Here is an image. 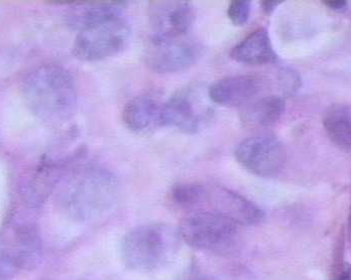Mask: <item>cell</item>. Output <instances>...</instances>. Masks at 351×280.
<instances>
[{
  "label": "cell",
  "instance_id": "cell-24",
  "mask_svg": "<svg viewBox=\"0 0 351 280\" xmlns=\"http://www.w3.org/2000/svg\"><path fill=\"white\" fill-rule=\"evenodd\" d=\"M284 1H281V0H265V1L261 2L262 4V8L263 12L265 14H271L276 10H277L278 6L281 5Z\"/></svg>",
  "mask_w": 351,
  "mask_h": 280
},
{
  "label": "cell",
  "instance_id": "cell-12",
  "mask_svg": "<svg viewBox=\"0 0 351 280\" xmlns=\"http://www.w3.org/2000/svg\"><path fill=\"white\" fill-rule=\"evenodd\" d=\"M262 79L254 76L228 77L209 86L207 95L213 103L223 107H241L261 93Z\"/></svg>",
  "mask_w": 351,
  "mask_h": 280
},
{
  "label": "cell",
  "instance_id": "cell-1",
  "mask_svg": "<svg viewBox=\"0 0 351 280\" xmlns=\"http://www.w3.org/2000/svg\"><path fill=\"white\" fill-rule=\"evenodd\" d=\"M59 186L58 205L71 219L79 222L93 221L106 215L119 194L115 175L96 164L75 168Z\"/></svg>",
  "mask_w": 351,
  "mask_h": 280
},
{
  "label": "cell",
  "instance_id": "cell-20",
  "mask_svg": "<svg viewBox=\"0 0 351 280\" xmlns=\"http://www.w3.org/2000/svg\"><path fill=\"white\" fill-rule=\"evenodd\" d=\"M250 10H252V2L248 0H233L229 3L228 16L233 25L241 27L247 23Z\"/></svg>",
  "mask_w": 351,
  "mask_h": 280
},
{
  "label": "cell",
  "instance_id": "cell-19",
  "mask_svg": "<svg viewBox=\"0 0 351 280\" xmlns=\"http://www.w3.org/2000/svg\"><path fill=\"white\" fill-rule=\"evenodd\" d=\"M206 185L197 183H177L171 191L176 206L185 210L198 211L204 200Z\"/></svg>",
  "mask_w": 351,
  "mask_h": 280
},
{
  "label": "cell",
  "instance_id": "cell-15",
  "mask_svg": "<svg viewBox=\"0 0 351 280\" xmlns=\"http://www.w3.org/2000/svg\"><path fill=\"white\" fill-rule=\"evenodd\" d=\"M162 104L149 96H138L128 101L123 111L124 125L136 133L162 127Z\"/></svg>",
  "mask_w": 351,
  "mask_h": 280
},
{
  "label": "cell",
  "instance_id": "cell-25",
  "mask_svg": "<svg viewBox=\"0 0 351 280\" xmlns=\"http://www.w3.org/2000/svg\"><path fill=\"white\" fill-rule=\"evenodd\" d=\"M184 280H213L208 275L200 272H192Z\"/></svg>",
  "mask_w": 351,
  "mask_h": 280
},
{
  "label": "cell",
  "instance_id": "cell-3",
  "mask_svg": "<svg viewBox=\"0 0 351 280\" xmlns=\"http://www.w3.org/2000/svg\"><path fill=\"white\" fill-rule=\"evenodd\" d=\"M181 241L178 229L167 224L138 226L121 240V259L132 270H157L175 257Z\"/></svg>",
  "mask_w": 351,
  "mask_h": 280
},
{
  "label": "cell",
  "instance_id": "cell-22",
  "mask_svg": "<svg viewBox=\"0 0 351 280\" xmlns=\"http://www.w3.org/2000/svg\"><path fill=\"white\" fill-rule=\"evenodd\" d=\"M19 271L12 258L0 245V280H12Z\"/></svg>",
  "mask_w": 351,
  "mask_h": 280
},
{
  "label": "cell",
  "instance_id": "cell-11",
  "mask_svg": "<svg viewBox=\"0 0 351 280\" xmlns=\"http://www.w3.org/2000/svg\"><path fill=\"white\" fill-rule=\"evenodd\" d=\"M0 245L21 270H33L43 257L40 233L32 224H21L12 229L10 234L0 238Z\"/></svg>",
  "mask_w": 351,
  "mask_h": 280
},
{
  "label": "cell",
  "instance_id": "cell-5",
  "mask_svg": "<svg viewBox=\"0 0 351 280\" xmlns=\"http://www.w3.org/2000/svg\"><path fill=\"white\" fill-rule=\"evenodd\" d=\"M132 36L121 14L107 16L85 25L73 44V53L84 62H99L123 52Z\"/></svg>",
  "mask_w": 351,
  "mask_h": 280
},
{
  "label": "cell",
  "instance_id": "cell-18",
  "mask_svg": "<svg viewBox=\"0 0 351 280\" xmlns=\"http://www.w3.org/2000/svg\"><path fill=\"white\" fill-rule=\"evenodd\" d=\"M323 126L336 147L350 151L351 109L348 104H334L325 113Z\"/></svg>",
  "mask_w": 351,
  "mask_h": 280
},
{
  "label": "cell",
  "instance_id": "cell-14",
  "mask_svg": "<svg viewBox=\"0 0 351 280\" xmlns=\"http://www.w3.org/2000/svg\"><path fill=\"white\" fill-rule=\"evenodd\" d=\"M230 57L239 63L252 66L267 65L279 61L269 31L265 27L256 29L239 42L231 50Z\"/></svg>",
  "mask_w": 351,
  "mask_h": 280
},
{
  "label": "cell",
  "instance_id": "cell-4",
  "mask_svg": "<svg viewBox=\"0 0 351 280\" xmlns=\"http://www.w3.org/2000/svg\"><path fill=\"white\" fill-rule=\"evenodd\" d=\"M178 232L190 247L218 255L233 253L241 240L239 224L208 211L191 212L182 220Z\"/></svg>",
  "mask_w": 351,
  "mask_h": 280
},
{
  "label": "cell",
  "instance_id": "cell-10",
  "mask_svg": "<svg viewBox=\"0 0 351 280\" xmlns=\"http://www.w3.org/2000/svg\"><path fill=\"white\" fill-rule=\"evenodd\" d=\"M194 21V8L189 1L160 0L149 2L151 36L176 38L188 35Z\"/></svg>",
  "mask_w": 351,
  "mask_h": 280
},
{
  "label": "cell",
  "instance_id": "cell-21",
  "mask_svg": "<svg viewBox=\"0 0 351 280\" xmlns=\"http://www.w3.org/2000/svg\"><path fill=\"white\" fill-rule=\"evenodd\" d=\"M278 85L282 94L292 95L301 86V79L296 71L282 68L278 74Z\"/></svg>",
  "mask_w": 351,
  "mask_h": 280
},
{
  "label": "cell",
  "instance_id": "cell-16",
  "mask_svg": "<svg viewBox=\"0 0 351 280\" xmlns=\"http://www.w3.org/2000/svg\"><path fill=\"white\" fill-rule=\"evenodd\" d=\"M285 109L286 102L282 96H267L248 105L241 119L245 125L252 127H271L279 123Z\"/></svg>",
  "mask_w": 351,
  "mask_h": 280
},
{
  "label": "cell",
  "instance_id": "cell-2",
  "mask_svg": "<svg viewBox=\"0 0 351 280\" xmlns=\"http://www.w3.org/2000/svg\"><path fill=\"white\" fill-rule=\"evenodd\" d=\"M21 94L29 110L49 124L72 118L78 107V92L67 69L56 64L32 71L21 82Z\"/></svg>",
  "mask_w": 351,
  "mask_h": 280
},
{
  "label": "cell",
  "instance_id": "cell-23",
  "mask_svg": "<svg viewBox=\"0 0 351 280\" xmlns=\"http://www.w3.org/2000/svg\"><path fill=\"white\" fill-rule=\"evenodd\" d=\"M323 3L336 12H342L348 10V2L344 0H324Z\"/></svg>",
  "mask_w": 351,
  "mask_h": 280
},
{
  "label": "cell",
  "instance_id": "cell-17",
  "mask_svg": "<svg viewBox=\"0 0 351 280\" xmlns=\"http://www.w3.org/2000/svg\"><path fill=\"white\" fill-rule=\"evenodd\" d=\"M72 6L69 12V23L82 29L85 25L107 16L121 14L126 6L124 1L68 2Z\"/></svg>",
  "mask_w": 351,
  "mask_h": 280
},
{
  "label": "cell",
  "instance_id": "cell-6",
  "mask_svg": "<svg viewBox=\"0 0 351 280\" xmlns=\"http://www.w3.org/2000/svg\"><path fill=\"white\" fill-rule=\"evenodd\" d=\"M202 55V44L189 35L176 38L149 36L145 61L154 72L171 74L191 67Z\"/></svg>",
  "mask_w": 351,
  "mask_h": 280
},
{
  "label": "cell",
  "instance_id": "cell-9",
  "mask_svg": "<svg viewBox=\"0 0 351 280\" xmlns=\"http://www.w3.org/2000/svg\"><path fill=\"white\" fill-rule=\"evenodd\" d=\"M198 211H208L228 217L243 226L262 223L265 213L260 207L237 192L221 186L206 185L204 200Z\"/></svg>",
  "mask_w": 351,
  "mask_h": 280
},
{
  "label": "cell",
  "instance_id": "cell-8",
  "mask_svg": "<svg viewBox=\"0 0 351 280\" xmlns=\"http://www.w3.org/2000/svg\"><path fill=\"white\" fill-rule=\"evenodd\" d=\"M235 158L247 172L258 177H278L287 160L285 145L274 136H256L246 138L237 145Z\"/></svg>",
  "mask_w": 351,
  "mask_h": 280
},
{
  "label": "cell",
  "instance_id": "cell-7",
  "mask_svg": "<svg viewBox=\"0 0 351 280\" xmlns=\"http://www.w3.org/2000/svg\"><path fill=\"white\" fill-rule=\"evenodd\" d=\"M207 90L192 84L178 90L162 104V126H173L186 133H196L210 116Z\"/></svg>",
  "mask_w": 351,
  "mask_h": 280
},
{
  "label": "cell",
  "instance_id": "cell-13",
  "mask_svg": "<svg viewBox=\"0 0 351 280\" xmlns=\"http://www.w3.org/2000/svg\"><path fill=\"white\" fill-rule=\"evenodd\" d=\"M66 166L65 160H53L48 157L42 160L25 186L23 191L25 202L34 207L42 204L56 186L59 185Z\"/></svg>",
  "mask_w": 351,
  "mask_h": 280
},
{
  "label": "cell",
  "instance_id": "cell-26",
  "mask_svg": "<svg viewBox=\"0 0 351 280\" xmlns=\"http://www.w3.org/2000/svg\"><path fill=\"white\" fill-rule=\"evenodd\" d=\"M335 280H350V273L348 270L342 271Z\"/></svg>",
  "mask_w": 351,
  "mask_h": 280
}]
</instances>
